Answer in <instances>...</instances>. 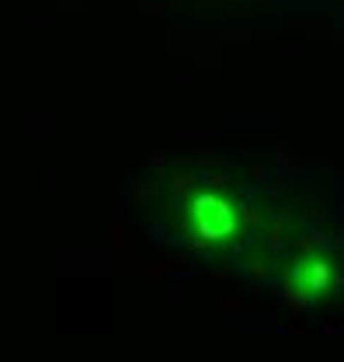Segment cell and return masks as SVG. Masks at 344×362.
<instances>
[{
    "label": "cell",
    "instance_id": "obj_1",
    "mask_svg": "<svg viewBox=\"0 0 344 362\" xmlns=\"http://www.w3.org/2000/svg\"><path fill=\"white\" fill-rule=\"evenodd\" d=\"M184 230L198 244H226L240 233V206L226 192H198L184 206Z\"/></svg>",
    "mask_w": 344,
    "mask_h": 362
},
{
    "label": "cell",
    "instance_id": "obj_2",
    "mask_svg": "<svg viewBox=\"0 0 344 362\" xmlns=\"http://www.w3.org/2000/svg\"><path fill=\"white\" fill-rule=\"evenodd\" d=\"M289 286L299 293V296H324L331 286H334V265L320 255H306L296 258L292 269H289Z\"/></svg>",
    "mask_w": 344,
    "mask_h": 362
}]
</instances>
